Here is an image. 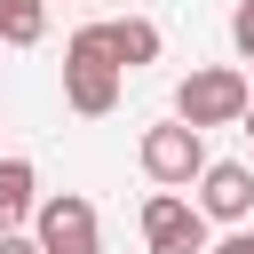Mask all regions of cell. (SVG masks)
Here are the masks:
<instances>
[{
	"mask_svg": "<svg viewBox=\"0 0 254 254\" xmlns=\"http://www.w3.org/2000/svg\"><path fill=\"white\" fill-rule=\"evenodd\" d=\"M119 87H127V71H119V56H111V32H103V24H79V32L64 40V103H71L79 119H103V111L119 103Z\"/></svg>",
	"mask_w": 254,
	"mask_h": 254,
	"instance_id": "6da1fadb",
	"label": "cell"
},
{
	"mask_svg": "<svg viewBox=\"0 0 254 254\" xmlns=\"http://www.w3.org/2000/svg\"><path fill=\"white\" fill-rule=\"evenodd\" d=\"M246 71L238 64H198L183 87H175V119H190V127H238V111H246Z\"/></svg>",
	"mask_w": 254,
	"mask_h": 254,
	"instance_id": "7a4b0ae2",
	"label": "cell"
},
{
	"mask_svg": "<svg viewBox=\"0 0 254 254\" xmlns=\"http://www.w3.org/2000/svg\"><path fill=\"white\" fill-rule=\"evenodd\" d=\"M135 159H143V175H151V183H167V190H190V183H198V167H206V127H190V119L143 127Z\"/></svg>",
	"mask_w": 254,
	"mask_h": 254,
	"instance_id": "3957f363",
	"label": "cell"
},
{
	"mask_svg": "<svg viewBox=\"0 0 254 254\" xmlns=\"http://www.w3.org/2000/svg\"><path fill=\"white\" fill-rule=\"evenodd\" d=\"M32 238H40V254H103L95 198H79V190H56V198H40V206H32Z\"/></svg>",
	"mask_w": 254,
	"mask_h": 254,
	"instance_id": "277c9868",
	"label": "cell"
},
{
	"mask_svg": "<svg viewBox=\"0 0 254 254\" xmlns=\"http://www.w3.org/2000/svg\"><path fill=\"white\" fill-rule=\"evenodd\" d=\"M143 246L151 254H206V214L183 198V190H151L143 198Z\"/></svg>",
	"mask_w": 254,
	"mask_h": 254,
	"instance_id": "5b68a950",
	"label": "cell"
},
{
	"mask_svg": "<svg viewBox=\"0 0 254 254\" xmlns=\"http://www.w3.org/2000/svg\"><path fill=\"white\" fill-rule=\"evenodd\" d=\"M198 214H206V222H246V214H254V167L206 159V167H198Z\"/></svg>",
	"mask_w": 254,
	"mask_h": 254,
	"instance_id": "8992f818",
	"label": "cell"
},
{
	"mask_svg": "<svg viewBox=\"0 0 254 254\" xmlns=\"http://www.w3.org/2000/svg\"><path fill=\"white\" fill-rule=\"evenodd\" d=\"M103 32H111V56H119V71H143V64H159V24H151V16H111Z\"/></svg>",
	"mask_w": 254,
	"mask_h": 254,
	"instance_id": "52a82bcc",
	"label": "cell"
},
{
	"mask_svg": "<svg viewBox=\"0 0 254 254\" xmlns=\"http://www.w3.org/2000/svg\"><path fill=\"white\" fill-rule=\"evenodd\" d=\"M32 198H40V175H32V159H0V230H24Z\"/></svg>",
	"mask_w": 254,
	"mask_h": 254,
	"instance_id": "ba28073f",
	"label": "cell"
},
{
	"mask_svg": "<svg viewBox=\"0 0 254 254\" xmlns=\"http://www.w3.org/2000/svg\"><path fill=\"white\" fill-rule=\"evenodd\" d=\"M48 32V0H0V40L8 48H40Z\"/></svg>",
	"mask_w": 254,
	"mask_h": 254,
	"instance_id": "9c48e42d",
	"label": "cell"
},
{
	"mask_svg": "<svg viewBox=\"0 0 254 254\" xmlns=\"http://www.w3.org/2000/svg\"><path fill=\"white\" fill-rule=\"evenodd\" d=\"M230 48L254 64V0H238V8H230Z\"/></svg>",
	"mask_w": 254,
	"mask_h": 254,
	"instance_id": "30bf717a",
	"label": "cell"
},
{
	"mask_svg": "<svg viewBox=\"0 0 254 254\" xmlns=\"http://www.w3.org/2000/svg\"><path fill=\"white\" fill-rule=\"evenodd\" d=\"M206 254H254V230H246V222H238V230H230V238H222V246H206Z\"/></svg>",
	"mask_w": 254,
	"mask_h": 254,
	"instance_id": "8fae6325",
	"label": "cell"
},
{
	"mask_svg": "<svg viewBox=\"0 0 254 254\" xmlns=\"http://www.w3.org/2000/svg\"><path fill=\"white\" fill-rule=\"evenodd\" d=\"M0 254H40V238H24V230H0Z\"/></svg>",
	"mask_w": 254,
	"mask_h": 254,
	"instance_id": "7c38bea8",
	"label": "cell"
},
{
	"mask_svg": "<svg viewBox=\"0 0 254 254\" xmlns=\"http://www.w3.org/2000/svg\"><path fill=\"white\" fill-rule=\"evenodd\" d=\"M238 127H246V135H254V95H246V111H238Z\"/></svg>",
	"mask_w": 254,
	"mask_h": 254,
	"instance_id": "4fadbf2b",
	"label": "cell"
}]
</instances>
